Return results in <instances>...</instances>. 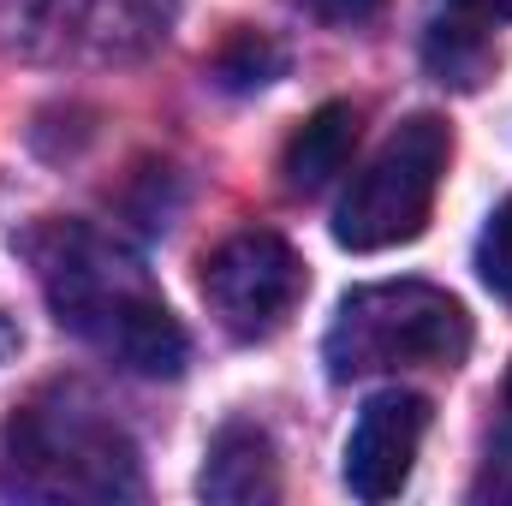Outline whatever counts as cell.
I'll use <instances>...</instances> for the list:
<instances>
[{"label": "cell", "mask_w": 512, "mask_h": 506, "mask_svg": "<svg viewBox=\"0 0 512 506\" xmlns=\"http://www.w3.org/2000/svg\"><path fill=\"white\" fill-rule=\"evenodd\" d=\"M30 256L42 298L66 334L96 346L108 364L131 376H179L191 358V340L167 298L155 292L149 268L108 233L84 221H42L18 239Z\"/></svg>", "instance_id": "obj_1"}, {"label": "cell", "mask_w": 512, "mask_h": 506, "mask_svg": "<svg viewBox=\"0 0 512 506\" xmlns=\"http://www.w3.org/2000/svg\"><path fill=\"white\" fill-rule=\"evenodd\" d=\"M0 489L18 501H137L131 435L72 381L24 399L0 429Z\"/></svg>", "instance_id": "obj_2"}, {"label": "cell", "mask_w": 512, "mask_h": 506, "mask_svg": "<svg viewBox=\"0 0 512 506\" xmlns=\"http://www.w3.org/2000/svg\"><path fill=\"white\" fill-rule=\"evenodd\" d=\"M471 352V316L453 292L429 280H376L340 298L322 364L334 381H364L387 370H459Z\"/></svg>", "instance_id": "obj_3"}, {"label": "cell", "mask_w": 512, "mask_h": 506, "mask_svg": "<svg viewBox=\"0 0 512 506\" xmlns=\"http://www.w3.org/2000/svg\"><path fill=\"white\" fill-rule=\"evenodd\" d=\"M453 161V131L441 114H411L382 149L352 173L340 209H334V239L346 251H393L411 245L429 227V209L441 197Z\"/></svg>", "instance_id": "obj_4"}, {"label": "cell", "mask_w": 512, "mask_h": 506, "mask_svg": "<svg viewBox=\"0 0 512 506\" xmlns=\"http://www.w3.org/2000/svg\"><path fill=\"white\" fill-rule=\"evenodd\" d=\"M310 274H304V256L292 251L280 233H233L227 245L203 256V304L209 316L233 334V340H268L286 328V316L298 310Z\"/></svg>", "instance_id": "obj_5"}, {"label": "cell", "mask_w": 512, "mask_h": 506, "mask_svg": "<svg viewBox=\"0 0 512 506\" xmlns=\"http://www.w3.org/2000/svg\"><path fill=\"white\" fill-rule=\"evenodd\" d=\"M429 435V399L387 387L376 399H364L352 435H346V489L358 501H393L411 483L417 447Z\"/></svg>", "instance_id": "obj_6"}, {"label": "cell", "mask_w": 512, "mask_h": 506, "mask_svg": "<svg viewBox=\"0 0 512 506\" xmlns=\"http://www.w3.org/2000/svg\"><path fill=\"white\" fill-rule=\"evenodd\" d=\"M173 24V0H30V30L54 54L131 60L161 42Z\"/></svg>", "instance_id": "obj_7"}, {"label": "cell", "mask_w": 512, "mask_h": 506, "mask_svg": "<svg viewBox=\"0 0 512 506\" xmlns=\"http://www.w3.org/2000/svg\"><path fill=\"white\" fill-rule=\"evenodd\" d=\"M197 489H203V501H221V506L280 501V459H274V441H268L256 423H227V429L209 441V459H203Z\"/></svg>", "instance_id": "obj_8"}, {"label": "cell", "mask_w": 512, "mask_h": 506, "mask_svg": "<svg viewBox=\"0 0 512 506\" xmlns=\"http://www.w3.org/2000/svg\"><path fill=\"white\" fill-rule=\"evenodd\" d=\"M352 149H358V108H352V102H322L304 126L286 137V149H280V179H286V191L310 197V191L334 185V179L352 167Z\"/></svg>", "instance_id": "obj_9"}, {"label": "cell", "mask_w": 512, "mask_h": 506, "mask_svg": "<svg viewBox=\"0 0 512 506\" xmlns=\"http://www.w3.org/2000/svg\"><path fill=\"white\" fill-rule=\"evenodd\" d=\"M274 72H280V48H274L268 36H256V30H239V36L215 54V78H221L227 90H262Z\"/></svg>", "instance_id": "obj_10"}, {"label": "cell", "mask_w": 512, "mask_h": 506, "mask_svg": "<svg viewBox=\"0 0 512 506\" xmlns=\"http://www.w3.org/2000/svg\"><path fill=\"white\" fill-rule=\"evenodd\" d=\"M477 274H483V286L495 298L512 304V197L483 221V233H477Z\"/></svg>", "instance_id": "obj_11"}, {"label": "cell", "mask_w": 512, "mask_h": 506, "mask_svg": "<svg viewBox=\"0 0 512 506\" xmlns=\"http://www.w3.org/2000/svg\"><path fill=\"white\" fill-rule=\"evenodd\" d=\"M459 30H489V24H512V0H447Z\"/></svg>", "instance_id": "obj_12"}, {"label": "cell", "mask_w": 512, "mask_h": 506, "mask_svg": "<svg viewBox=\"0 0 512 506\" xmlns=\"http://www.w3.org/2000/svg\"><path fill=\"white\" fill-rule=\"evenodd\" d=\"M304 6L316 18H328V24H370L387 0H304Z\"/></svg>", "instance_id": "obj_13"}, {"label": "cell", "mask_w": 512, "mask_h": 506, "mask_svg": "<svg viewBox=\"0 0 512 506\" xmlns=\"http://www.w3.org/2000/svg\"><path fill=\"white\" fill-rule=\"evenodd\" d=\"M507 405H512V370H507Z\"/></svg>", "instance_id": "obj_14"}]
</instances>
